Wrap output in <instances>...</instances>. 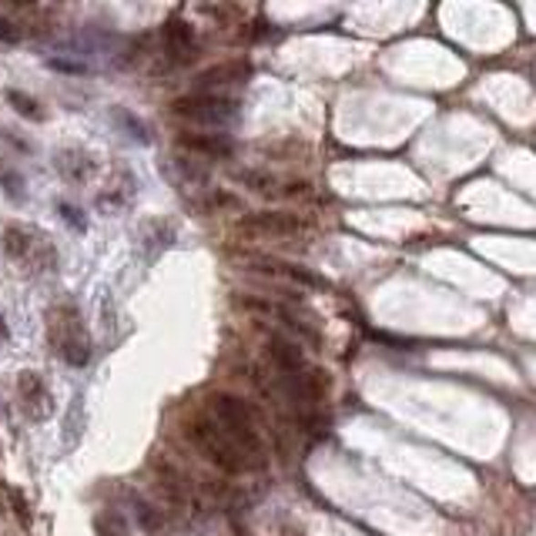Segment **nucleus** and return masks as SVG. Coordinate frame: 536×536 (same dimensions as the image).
<instances>
[{
	"label": "nucleus",
	"instance_id": "nucleus-15",
	"mask_svg": "<svg viewBox=\"0 0 536 536\" xmlns=\"http://www.w3.org/2000/svg\"><path fill=\"white\" fill-rule=\"evenodd\" d=\"M98 533L101 536H128V526H124L121 513H114V510H108V513L98 516Z\"/></svg>",
	"mask_w": 536,
	"mask_h": 536
},
{
	"label": "nucleus",
	"instance_id": "nucleus-8",
	"mask_svg": "<svg viewBox=\"0 0 536 536\" xmlns=\"http://www.w3.org/2000/svg\"><path fill=\"white\" fill-rule=\"evenodd\" d=\"M181 145L191 148V151H201V155H215V158L232 155V151H235L232 138H222V134H211V138H208V134H185Z\"/></svg>",
	"mask_w": 536,
	"mask_h": 536
},
{
	"label": "nucleus",
	"instance_id": "nucleus-4",
	"mask_svg": "<svg viewBox=\"0 0 536 536\" xmlns=\"http://www.w3.org/2000/svg\"><path fill=\"white\" fill-rule=\"evenodd\" d=\"M161 37H165V54L171 57V61L185 64V61H191V57L198 54L195 31H191V24L181 21V17H168Z\"/></svg>",
	"mask_w": 536,
	"mask_h": 536
},
{
	"label": "nucleus",
	"instance_id": "nucleus-5",
	"mask_svg": "<svg viewBox=\"0 0 536 536\" xmlns=\"http://www.w3.org/2000/svg\"><path fill=\"white\" fill-rule=\"evenodd\" d=\"M37 248H47L41 242V235H34L27 225H17V222H11V225L4 228V252L14 258V262H34L37 265Z\"/></svg>",
	"mask_w": 536,
	"mask_h": 536
},
{
	"label": "nucleus",
	"instance_id": "nucleus-2",
	"mask_svg": "<svg viewBox=\"0 0 536 536\" xmlns=\"http://www.w3.org/2000/svg\"><path fill=\"white\" fill-rule=\"evenodd\" d=\"M175 114L191 124H205V128H232L242 114V104L228 94H191V98H178Z\"/></svg>",
	"mask_w": 536,
	"mask_h": 536
},
{
	"label": "nucleus",
	"instance_id": "nucleus-1",
	"mask_svg": "<svg viewBox=\"0 0 536 536\" xmlns=\"http://www.w3.org/2000/svg\"><path fill=\"white\" fill-rule=\"evenodd\" d=\"M185 436H188V443L198 446V449H201L218 469H225V473H248V469L265 466V453H252V449H245L242 443H235L211 416H205V419H188Z\"/></svg>",
	"mask_w": 536,
	"mask_h": 536
},
{
	"label": "nucleus",
	"instance_id": "nucleus-17",
	"mask_svg": "<svg viewBox=\"0 0 536 536\" xmlns=\"http://www.w3.org/2000/svg\"><path fill=\"white\" fill-rule=\"evenodd\" d=\"M21 41V27L7 17H0V44H17Z\"/></svg>",
	"mask_w": 536,
	"mask_h": 536
},
{
	"label": "nucleus",
	"instance_id": "nucleus-14",
	"mask_svg": "<svg viewBox=\"0 0 536 536\" xmlns=\"http://www.w3.org/2000/svg\"><path fill=\"white\" fill-rule=\"evenodd\" d=\"M158 490H161V496H165L168 503H185L188 500L181 476L171 473V469H158Z\"/></svg>",
	"mask_w": 536,
	"mask_h": 536
},
{
	"label": "nucleus",
	"instance_id": "nucleus-11",
	"mask_svg": "<svg viewBox=\"0 0 536 536\" xmlns=\"http://www.w3.org/2000/svg\"><path fill=\"white\" fill-rule=\"evenodd\" d=\"M17 389H21L24 402L31 406V413H34V402H41V409L44 413H51V396H47V389H44V382L34 376V372H21V379H17Z\"/></svg>",
	"mask_w": 536,
	"mask_h": 536
},
{
	"label": "nucleus",
	"instance_id": "nucleus-9",
	"mask_svg": "<svg viewBox=\"0 0 536 536\" xmlns=\"http://www.w3.org/2000/svg\"><path fill=\"white\" fill-rule=\"evenodd\" d=\"M57 171L67 181H84L94 171V161L84 151H57Z\"/></svg>",
	"mask_w": 536,
	"mask_h": 536
},
{
	"label": "nucleus",
	"instance_id": "nucleus-13",
	"mask_svg": "<svg viewBox=\"0 0 536 536\" xmlns=\"http://www.w3.org/2000/svg\"><path fill=\"white\" fill-rule=\"evenodd\" d=\"M81 426H84V409H81V396L71 399V409H67V419H64V446L71 449L81 439Z\"/></svg>",
	"mask_w": 536,
	"mask_h": 536
},
{
	"label": "nucleus",
	"instance_id": "nucleus-7",
	"mask_svg": "<svg viewBox=\"0 0 536 536\" xmlns=\"http://www.w3.org/2000/svg\"><path fill=\"white\" fill-rule=\"evenodd\" d=\"M252 74V67H248L245 61H232V64H218V67H211V71H205L201 77H198V88L205 94H222L225 88H232V84H242Z\"/></svg>",
	"mask_w": 536,
	"mask_h": 536
},
{
	"label": "nucleus",
	"instance_id": "nucleus-3",
	"mask_svg": "<svg viewBox=\"0 0 536 536\" xmlns=\"http://www.w3.org/2000/svg\"><path fill=\"white\" fill-rule=\"evenodd\" d=\"M295 232H302V222L285 211H258L238 222V235L248 238H289Z\"/></svg>",
	"mask_w": 536,
	"mask_h": 536
},
{
	"label": "nucleus",
	"instance_id": "nucleus-6",
	"mask_svg": "<svg viewBox=\"0 0 536 536\" xmlns=\"http://www.w3.org/2000/svg\"><path fill=\"white\" fill-rule=\"evenodd\" d=\"M61 325H64V332L57 335V352H61L71 366H88V362H91V342H88V335L81 332L77 315L61 319Z\"/></svg>",
	"mask_w": 536,
	"mask_h": 536
},
{
	"label": "nucleus",
	"instance_id": "nucleus-10",
	"mask_svg": "<svg viewBox=\"0 0 536 536\" xmlns=\"http://www.w3.org/2000/svg\"><path fill=\"white\" fill-rule=\"evenodd\" d=\"M111 121L121 128L131 141H138V145H151V134H148V124L141 121V118H134L131 111H124V108H114L111 111Z\"/></svg>",
	"mask_w": 536,
	"mask_h": 536
},
{
	"label": "nucleus",
	"instance_id": "nucleus-12",
	"mask_svg": "<svg viewBox=\"0 0 536 536\" xmlns=\"http://www.w3.org/2000/svg\"><path fill=\"white\" fill-rule=\"evenodd\" d=\"M131 510H134V520H138V526H141V533H148V536H158V533H161V526H165V516L158 513L155 506L145 503V500H134Z\"/></svg>",
	"mask_w": 536,
	"mask_h": 536
},
{
	"label": "nucleus",
	"instance_id": "nucleus-19",
	"mask_svg": "<svg viewBox=\"0 0 536 536\" xmlns=\"http://www.w3.org/2000/svg\"><path fill=\"white\" fill-rule=\"evenodd\" d=\"M11 339V329H7V322H4V315H0V345Z\"/></svg>",
	"mask_w": 536,
	"mask_h": 536
},
{
	"label": "nucleus",
	"instance_id": "nucleus-16",
	"mask_svg": "<svg viewBox=\"0 0 536 536\" xmlns=\"http://www.w3.org/2000/svg\"><path fill=\"white\" fill-rule=\"evenodd\" d=\"M7 101L17 108V114H24V118H41V108H37V101L34 98H27L24 91H7Z\"/></svg>",
	"mask_w": 536,
	"mask_h": 536
},
{
	"label": "nucleus",
	"instance_id": "nucleus-18",
	"mask_svg": "<svg viewBox=\"0 0 536 536\" xmlns=\"http://www.w3.org/2000/svg\"><path fill=\"white\" fill-rule=\"evenodd\" d=\"M57 211H61V218H67V222H71L77 232H81V228H88V222L77 215V208H74V205H57Z\"/></svg>",
	"mask_w": 536,
	"mask_h": 536
}]
</instances>
